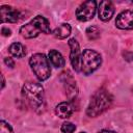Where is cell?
Instances as JSON below:
<instances>
[{"label":"cell","instance_id":"obj_1","mask_svg":"<svg viewBox=\"0 0 133 133\" xmlns=\"http://www.w3.org/2000/svg\"><path fill=\"white\" fill-rule=\"evenodd\" d=\"M22 95L28 105L35 111L41 112L45 108L44 88L35 82H26L22 88Z\"/></svg>","mask_w":133,"mask_h":133},{"label":"cell","instance_id":"obj_2","mask_svg":"<svg viewBox=\"0 0 133 133\" xmlns=\"http://www.w3.org/2000/svg\"><path fill=\"white\" fill-rule=\"evenodd\" d=\"M112 103V97L111 95L104 88H101L97 90L88 104V107L86 109V113L90 117H96L106 111Z\"/></svg>","mask_w":133,"mask_h":133},{"label":"cell","instance_id":"obj_3","mask_svg":"<svg viewBox=\"0 0 133 133\" xmlns=\"http://www.w3.org/2000/svg\"><path fill=\"white\" fill-rule=\"evenodd\" d=\"M41 32L49 34L51 33L49 22L46 18L42 16H36L29 23L22 26L20 29V33L25 38H33L36 37Z\"/></svg>","mask_w":133,"mask_h":133},{"label":"cell","instance_id":"obj_4","mask_svg":"<svg viewBox=\"0 0 133 133\" xmlns=\"http://www.w3.org/2000/svg\"><path fill=\"white\" fill-rule=\"evenodd\" d=\"M29 64L38 80L44 81L50 77V74H51L50 64H49L48 58L44 54L36 53L32 55L29 59Z\"/></svg>","mask_w":133,"mask_h":133},{"label":"cell","instance_id":"obj_5","mask_svg":"<svg viewBox=\"0 0 133 133\" xmlns=\"http://www.w3.org/2000/svg\"><path fill=\"white\" fill-rule=\"evenodd\" d=\"M102 63L101 55L95 50L86 49L81 54L80 59V71L84 75H89L95 72Z\"/></svg>","mask_w":133,"mask_h":133},{"label":"cell","instance_id":"obj_6","mask_svg":"<svg viewBox=\"0 0 133 133\" xmlns=\"http://www.w3.org/2000/svg\"><path fill=\"white\" fill-rule=\"evenodd\" d=\"M60 80L63 84V88L65 91L66 97L70 100H73L76 98L77 94H78V88H77V84L76 81L74 79V77L72 76L70 71H64L60 74Z\"/></svg>","mask_w":133,"mask_h":133},{"label":"cell","instance_id":"obj_7","mask_svg":"<svg viewBox=\"0 0 133 133\" xmlns=\"http://www.w3.org/2000/svg\"><path fill=\"white\" fill-rule=\"evenodd\" d=\"M97 3L95 1H85L82 4L79 5V7L76 10V17L79 21L85 22V21H89L94 18L95 14H96V7Z\"/></svg>","mask_w":133,"mask_h":133},{"label":"cell","instance_id":"obj_8","mask_svg":"<svg viewBox=\"0 0 133 133\" xmlns=\"http://www.w3.org/2000/svg\"><path fill=\"white\" fill-rule=\"evenodd\" d=\"M115 25L119 29H125V30L133 29V10L122 11L116 17Z\"/></svg>","mask_w":133,"mask_h":133},{"label":"cell","instance_id":"obj_9","mask_svg":"<svg viewBox=\"0 0 133 133\" xmlns=\"http://www.w3.org/2000/svg\"><path fill=\"white\" fill-rule=\"evenodd\" d=\"M69 46H70V49H71L70 60H71L72 66L74 68V70L76 72H79L80 71V59H81L79 44L75 38H71L69 41Z\"/></svg>","mask_w":133,"mask_h":133},{"label":"cell","instance_id":"obj_10","mask_svg":"<svg viewBox=\"0 0 133 133\" xmlns=\"http://www.w3.org/2000/svg\"><path fill=\"white\" fill-rule=\"evenodd\" d=\"M0 15H1V21L2 23L8 22V23H16L20 19V11L16 8L8 6V5H2L0 8Z\"/></svg>","mask_w":133,"mask_h":133},{"label":"cell","instance_id":"obj_11","mask_svg":"<svg viewBox=\"0 0 133 133\" xmlns=\"http://www.w3.org/2000/svg\"><path fill=\"white\" fill-rule=\"evenodd\" d=\"M114 14V6L110 1H101L99 4V19L102 21H108Z\"/></svg>","mask_w":133,"mask_h":133},{"label":"cell","instance_id":"obj_12","mask_svg":"<svg viewBox=\"0 0 133 133\" xmlns=\"http://www.w3.org/2000/svg\"><path fill=\"white\" fill-rule=\"evenodd\" d=\"M74 112V107L70 102H61L55 108V113L61 118H68Z\"/></svg>","mask_w":133,"mask_h":133},{"label":"cell","instance_id":"obj_13","mask_svg":"<svg viewBox=\"0 0 133 133\" xmlns=\"http://www.w3.org/2000/svg\"><path fill=\"white\" fill-rule=\"evenodd\" d=\"M49 59L51 61V63L55 66V68H62L64 66V59L62 57V55L56 51V50H50L49 52Z\"/></svg>","mask_w":133,"mask_h":133},{"label":"cell","instance_id":"obj_14","mask_svg":"<svg viewBox=\"0 0 133 133\" xmlns=\"http://www.w3.org/2000/svg\"><path fill=\"white\" fill-rule=\"evenodd\" d=\"M71 33V26L68 23H63L59 25L57 28L53 30V34L58 38H65Z\"/></svg>","mask_w":133,"mask_h":133},{"label":"cell","instance_id":"obj_15","mask_svg":"<svg viewBox=\"0 0 133 133\" xmlns=\"http://www.w3.org/2000/svg\"><path fill=\"white\" fill-rule=\"evenodd\" d=\"M9 53L15 56V57H18V58H21V57H24L25 54H26V49L25 47L20 44V43H14L9 46Z\"/></svg>","mask_w":133,"mask_h":133},{"label":"cell","instance_id":"obj_16","mask_svg":"<svg viewBox=\"0 0 133 133\" xmlns=\"http://www.w3.org/2000/svg\"><path fill=\"white\" fill-rule=\"evenodd\" d=\"M86 35L89 39H97L100 37V30L95 26H90L86 29Z\"/></svg>","mask_w":133,"mask_h":133},{"label":"cell","instance_id":"obj_17","mask_svg":"<svg viewBox=\"0 0 133 133\" xmlns=\"http://www.w3.org/2000/svg\"><path fill=\"white\" fill-rule=\"evenodd\" d=\"M76 130V126L70 122H65L61 126V131L62 133H73Z\"/></svg>","mask_w":133,"mask_h":133},{"label":"cell","instance_id":"obj_18","mask_svg":"<svg viewBox=\"0 0 133 133\" xmlns=\"http://www.w3.org/2000/svg\"><path fill=\"white\" fill-rule=\"evenodd\" d=\"M0 129H1V133H14V130L10 127V125L4 121L0 122Z\"/></svg>","mask_w":133,"mask_h":133},{"label":"cell","instance_id":"obj_19","mask_svg":"<svg viewBox=\"0 0 133 133\" xmlns=\"http://www.w3.org/2000/svg\"><path fill=\"white\" fill-rule=\"evenodd\" d=\"M4 62H5V64H6L7 66H9V68H14V66H15V62H14V60H12L10 57H6V58L4 59Z\"/></svg>","mask_w":133,"mask_h":133},{"label":"cell","instance_id":"obj_20","mask_svg":"<svg viewBox=\"0 0 133 133\" xmlns=\"http://www.w3.org/2000/svg\"><path fill=\"white\" fill-rule=\"evenodd\" d=\"M1 33H2L4 36H9V35H10V30H9L8 28L3 27V28H2V30H1Z\"/></svg>","mask_w":133,"mask_h":133},{"label":"cell","instance_id":"obj_21","mask_svg":"<svg viewBox=\"0 0 133 133\" xmlns=\"http://www.w3.org/2000/svg\"><path fill=\"white\" fill-rule=\"evenodd\" d=\"M99 133H115V132H113V131H109V130H102V131H100Z\"/></svg>","mask_w":133,"mask_h":133},{"label":"cell","instance_id":"obj_22","mask_svg":"<svg viewBox=\"0 0 133 133\" xmlns=\"http://www.w3.org/2000/svg\"><path fill=\"white\" fill-rule=\"evenodd\" d=\"M1 78H2V88L4 87V83H5V81H4V77H3V75L1 76Z\"/></svg>","mask_w":133,"mask_h":133},{"label":"cell","instance_id":"obj_23","mask_svg":"<svg viewBox=\"0 0 133 133\" xmlns=\"http://www.w3.org/2000/svg\"><path fill=\"white\" fill-rule=\"evenodd\" d=\"M80 133H85V132H80Z\"/></svg>","mask_w":133,"mask_h":133}]
</instances>
